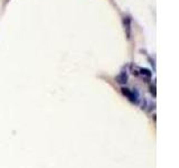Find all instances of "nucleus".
Masks as SVG:
<instances>
[{
  "mask_svg": "<svg viewBox=\"0 0 179 168\" xmlns=\"http://www.w3.org/2000/svg\"><path fill=\"white\" fill-rule=\"evenodd\" d=\"M123 27L126 38L130 39L132 36V18H131V16L126 15L123 17Z\"/></svg>",
  "mask_w": 179,
  "mask_h": 168,
  "instance_id": "f257e3e1",
  "label": "nucleus"
},
{
  "mask_svg": "<svg viewBox=\"0 0 179 168\" xmlns=\"http://www.w3.org/2000/svg\"><path fill=\"white\" fill-rule=\"evenodd\" d=\"M121 91H122V93L129 99L130 102H132V103H137V102H138L139 97H138V93L135 91H131V90L128 88H121Z\"/></svg>",
  "mask_w": 179,
  "mask_h": 168,
  "instance_id": "f03ea898",
  "label": "nucleus"
},
{
  "mask_svg": "<svg viewBox=\"0 0 179 168\" xmlns=\"http://www.w3.org/2000/svg\"><path fill=\"white\" fill-rule=\"evenodd\" d=\"M117 82L119 83V84H122V85L128 82V74H126V72H121V73L117 75Z\"/></svg>",
  "mask_w": 179,
  "mask_h": 168,
  "instance_id": "7ed1b4c3",
  "label": "nucleus"
},
{
  "mask_svg": "<svg viewBox=\"0 0 179 168\" xmlns=\"http://www.w3.org/2000/svg\"><path fill=\"white\" fill-rule=\"evenodd\" d=\"M140 73L142 74V75H144V76H147V77L152 76V72L150 71V70H148V68H140Z\"/></svg>",
  "mask_w": 179,
  "mask_h": 168,
  "instance_id": "20e7f679",
  "label": "nucleus"
},
{
  "mask_svg": "<svg viewBox=\"0 0 179 168\" xmlns=\"http://www.w3.org/2000/svg\"><path fill=\"white\" fill-rule=\"evenodd\" d=\"M150 92L153 94V97H156V91H155V86H150Z\"/></svg>",
  "mask_w": 179,
  "mask_h": 168,
  "instance_id": "39448f33",
  "label": "nucleus"
}]
</instances>
